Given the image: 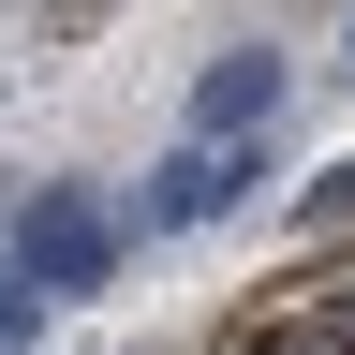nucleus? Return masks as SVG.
I'll return each instance as SVG.
<instances>
[{
  "label": "nucleus",
  "mask_w": 355,
  "mask_h": 355,
  "mask_svg": "<svg viewBox=\"0 0 355 355\" xmlns=\"http://www.w3.org/2000/svg\"><path fill=\"white\" fill-rule=\"evenodd\" d=\"M252 178H266V133H193V148H163V163H148V193H133V237H193V222L252 207Z\"/></svg>",
  "instance_id": "f257e3e1"
},
{
  "label": "nucleus",
  "mask_w": 355,
  "mask_h": 355,
  "mask_svg": "<svg viewBox=\"0 0 355 355\" xmlns=\"http://www.w3.org/2000/svg\"><path fill=\"white\" fill-rule=\"evenodd\" d=\"M119 252H133V207H89V193H30L15 207V266L44 296H104Z\"/></svg>",
  "instance_id": "f03ea898"
},
{
  "label": "nucleus",
  "mask_w": 355,
  "mask_h": 355,
  "mask_svg": "<svg viewBox=\"0 0 355 355\" xmlns=\"http://www.w3.org/2000/svg\"><path fill=\"white\" fill-rule=\"evenodd\" d=\"M193 133H282V60H266V44L207 60L193 74Z\"/></svg>",
  "instance_id": "7ed1b4c3"
},
{
  "label": "nucleus",
  "mask_w": 355,
  "mask_h": 355,
  "mask_svg": "<svg viewBox=\"0 0 355 355\" xmlns=\"http://www.w3.org/2000/svg\"><path fill=\"white\" fill-rule=\"evenodd\" d=\"M44 311H60V296H44V282H30V266H15V252H0V340H30V326H44Z\"/></svg>",
  "instance_id": "20e7f679"
},
{
  "label": "nucleus",
  "mask_w": 355,
  "mask_h": 355,
  "mask_svg": "<svg viewBox=\"0 0 355 355\" xmlns=\"http://www.w3.org/2000/svg\"><path fill=\"white\" fill-rule=\"evenodd\" d=\"M296 222H311V237H340V222H355V163H326V178H311V193H296Z\"/></svg>",
  "instance_id": "39448f33"
}]
</instances>
